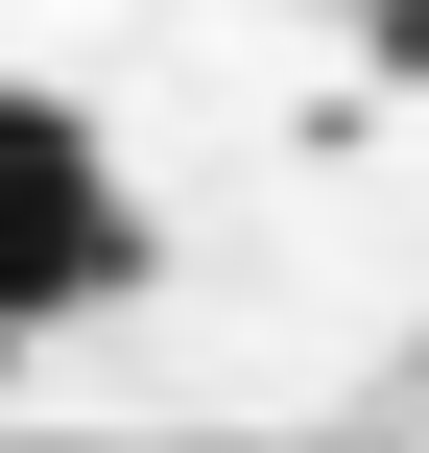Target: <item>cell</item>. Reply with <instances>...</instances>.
<instances>
[{"label": "cell", "instance_id": "6da1fadb", "mask_svg": "<svg viewBox=\"0 0 429 453\" xmlns=\"http://www.w3.org/2000/svg\"><path fill=\"white\" fill-rule=\"evenodd\" d=\"M119 263H143V215H119V143H96L72 96H24V72H0V358H24L48 311H96Z\"/></svg>", "mask_w": 429, "mask_h": 453}]
</instances>
